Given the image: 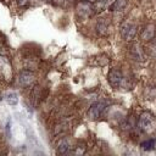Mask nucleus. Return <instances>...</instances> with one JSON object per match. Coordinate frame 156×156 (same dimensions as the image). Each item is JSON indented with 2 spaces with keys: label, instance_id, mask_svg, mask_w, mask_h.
Instances as JSON below:
<instances>
[{
  "label": "nucleus",
  "instance_id": "obj_17",
  "mask_svg": "<svg viewBox=\"0 0 156 156\" xmlns=\"http://www.w3.org/2000/svg\"><path fill=\"white\" fill-rule=\"evenodd\" d=\"M27 2H28V0H18V5L20 6H24Z\"/></svg>",
  "mask_w": 156,
  "mask_h": 156
},
{
  "label": "nucleus",
  "instance_id": "obj_10",
  "mask_svg": "<svg viewBox=\"0 0 156 156\" xmlns=\"http://www.w3.org/2000/svg\"><path fill=\"white\" fill-rule=\"evenodd\" d=\"M155 34H156V27L154 24H147L141 32V39L145 41H150L151 39H154Z\"/></svg>",
  "mask_w": 156,
  "mask_h": 156
},
{
  "label": "nucleus",
  "instance_id": "obj_14",
  "mask_svg": "<svg viewBox=\"0 0 156 156\" xmlns=\"http://www.w3.org/2000/svg\"><path fill=\"white\" fill-rule=\"evenodd\" d=\"M115 0H98L96 1V5H95V12H99V11H102L105 10L107 6H110Z\"/></svg>",
  "mask_w": 156,
  "mask_h": 156
},
{
  "label": "nucleus",
  "instance_id": "obj_6",
  "mask_svg": "<svg viewBox=\"0 0 156 156\" xmlns=\"http://www.w3.org/2000/svg\"><path fill=\"white\" fill-rule=\"evenodd\" d=\"M136 33H138V27L134 23L126 22L121 27V35L124 40H133L136 37Z\"/></svg>",
  "mask_w": 156,
  "mask_h": 156
},
{
  "label": "nucleus",
  "instance_id": "obj_16",
  "mask_svg": "<svg viewBox=\"0 0 156 156\" xmlns=\"http://www.w3.org/2000/svg\"><path fill=\"white\" fill-rule=\"evenodd\" d=\"M147 49H149L150 55H151L152 57H156V40L152 41V43H150L149 46H147Z\"/></svg>",
  "mask_w": 156,
  "mask_h": 156
},
{
  "label": "nucleus",
  "instance_id": "obj_9",
  "mask_svg": "<svg viewBox=\"0 0 156 156\" xmlns=\"http://www.w3.org/2000/svg\"><path fill=\"white\" fill-rule=\"evenodd\" d=\"M57 154L61 155H67V154H72V146H71V141L68 139H61L57 144Z\"/></svg>",
  "mask_w": 156,
  "mask_h": 156
},
{
  "label": "nucleus",
  "instance_id": "obj_8",
  "mask_svg": "<svg viewBox=\"0 0 156 156\" xmlns=\"http://www.w3.org/2000/svg\"><path fill=\"white\" fill-rule=\"evenodd\" d=\"M34 82V73L30 71H22L18 77V85L26 88Z\"/></svg>",
  "mask_w": 156,
  "mask_h": 156
},
{
  "label": "nucleus",
  "instance_id": "obj_18",
  "mask_svg": "<svg viewBox=\"0 0 156 156\" xmlns=\"http://www.w3.org/2000/svg\"><path fill=\"white\" fill-rule=\"evenodd\" d=\"M82 1H85V2H90V4H95L98 0H82Z\"/></svg>",
  "mask_w": 156,
  "mask_h": 156
},
{
  "label": "nucleus",
  "instance_id": "obj_7",
  "mask_svg": "<svg viewBox=\"0 0 156 156\" xmlns=\"http://www.w3.org/2000/svg\"><path fill=\"white\" fill-rule=\"evenodd\" d=\"M129 55L135 61H144L145 60V54H144L143 49L140 48V45L136 43H133L129 46Z\"/></svg>",
  "mask_w": 156,
  "mask_h": 156
},
{
  "label": "nucleus",
  "instance_id": "obj_4",
  "mask_svg": "<svg viewBox=\"0 0 156 156\" xmlns=\"http://www.w3.org/2000/svg\"><path fill=\"white\" fill-rule=\"evenodd\" d=\"M0 76L5 82H11L12 80V65L10 62V60L4 56L0 55Z\"/></svg>",
  "mask_w": 156,
  "mask_h": 156
},
{
  "label": "nucleus",
  "instance_id": "obj_1",
  "mask_svg": "<svg viewBox=\"0 0 156 156\" xmlns=\"http://www.w3.org/2000/svg\"><path fill=\"white\" fill-rule=\"evenodd\" d=\"M138 127L139 129L145 133V134H151L156 130V119L155 117L149 113V112H144L140 118H139V122H138Z\"/></svg>",
  "mask_w": 156,
  "mask_h": 156
},
{
  "label": "nucleus",
  "instance_id": "obj_2",
  "mask_svg": "<svg viewBox=\"0 0 156 156\" xmlns=\"http://www.w3.org/2000/svg\"><path fill=\"white\" fill-rule=\"evenodd\" d=\"M106 107H107V101H105V100L95 101L89 107V110L87 112V116L90 119H98L104 115V112L106 111Z\"/></svg>",
  "mask_w": 156,
  "mask_h": 156
},
{
  "label": "nucleus",
  "instance_id": "obj_13",
  "mask_svg": "<svg viewBox=\"0 0 156 156\" xmlns=\"http://www.w3.org/2000/svg\"><path fill=\"white\" fill-rule=\"evenodd\" d=\"M4 98H5L6 102H7L9 105H11V106L17 105V102H18V95H17L15 91H9V93H6Z\"/></svg>",
  "mask_w": 156,
  "mask_h": 156
},
{
  "label": "nucleus",
  "instance_id": "obj_15",
  "mask_svg": "<svg viewBox=\"0 0 156 156\" xmlns=\"http://www.w3.org/2000/svg\"><path fill=\"white\" fill-rule=\"evenodd\" d=\"M140 146H141L144 150H151V149L155 146V139H154V138L147 139L146 141L141 143V144H140Z\"/></svg>",
  "mask_w": 156,
  "mask_h": 156
},
{
  "label": "nucleus",
  "instance_id": "obj_11",
  "mask_svg": "<svg viewBox=\"0 0 156 156\" xmlns=\"http://www.w3.org/2000/svg\"><path fill=\"white\" fill-rule=\"evenodd\" d=\"M96 33H98L99 35H101V37L107 35V33H108V26H107V23L104 21V18H100V20L98 21V23H96Z\"/></svg>",
  "mask_w": 156,
  "mask_h": 156
},
{
  "label": "nucleus",
  "instance_id": "obj_3",
  "mask_svg": "<svg viewBox=\"0 0 156 156\" xmlns=\"http://www.w3.org/2000/svg\"><path fill=\"white\" fill-rule=\"evenodd\" d=\"M107 80L112 88H121L124 85V77H123L121 69H118L117 67H113L108 71Z\"/></svg>",
  "mask_w": 156,
  "mask_h": 156
},
{
  "label": "nucleus",
  "instance_id": "obj_12",
  "mask_svg": "<svg viewBox=\"0 0 156 156\" xmlns=\"http://www.w3.org/2000/svg\"><path fill=\"white\" fill-rule=\"evenodd\" d=\"M128 0H115L111 5H110V10L113 12H121L126 9Z\"/></svg>",
  "mask_w": 156,
  "mask_h": 156
},
{
  "label": "nucleus",
  "instance_id": "obj_5",
  "mask_svg": "<svg viewBox=\"0 0 156 156\" xmlns=\"http://www.w3.org/2000/svg\"><path fill=\"white\" fill-rule=\"evenodd\" d=\"M95 12V9L94 6H91L90 2H85V1H82L77 5V16L82 20H87L89 17H91Z\"/></svg>",
  "mask_w": 156,
  "mask_h": 156
}]
</instances>
